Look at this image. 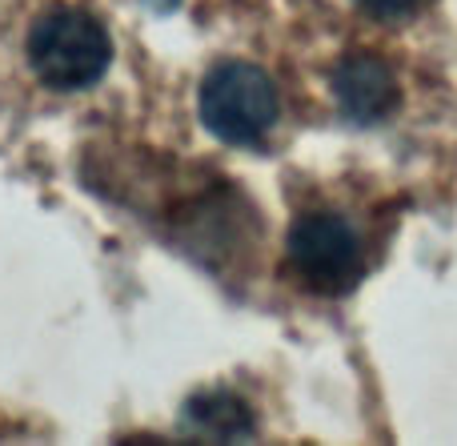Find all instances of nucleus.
Listing matches in <instances>:
<instances>
[{
    "instance_id": "1",
    "label": "nucleus",
    "mask_w": 457,
    "mask_h": 446,
    "mask_svg": "<svg viewBox=\"0 0 457 446\" xmlns=\"http://www.w3.org/2000/svg\"><path fill=\"white\" fill-rule=\"evenodd\" d=\"M24 56L40 85L56 88V93H80L109 72L112 40L109 29L88 8L53 4L32 21Z\"/></svg>"
},
{
    "instance_id": "5",
    "label": "nucleus",
    "mask_w": 457,
    "mask_h": 446,
    "mask_svg": "<svg viewBox=\"0 0 457 446\" xmlns=\"http://www.w3.org/2000/svg\"><path fill=\"white\" fill-rule=\"evenodd\" d=\"M181 434L201 442H245L257 434V415L233 391H201L181 407Z\"/></svg>"
},
{
    "instance_id": "6",
    "label": "nucleus",
    "mask_w": 457,
    "mask_h": 446,
    "mask_svg": "<svg viewBox=\"0 0 457 446\" xmlns=\"http://www.w3.org/2000/svg\"><path fill=\"white\" fill-rule=\"evenodd\" d=\"M353 4L381 24H405V21H413L429 0H353Z\"/></svg>"
},
{
    "instance_id": "2",
    "label": "nucleus",
    "mask_w": 457,
    "mask_h": 446,
    "mask_svg": "<svg viewBox=\"0 0 457 446\" xmlns=\"http://www.w3.org/2000/svg\"><path fill=\"white\" fill-rule=\"evenodd\" d=\"M197 109L205 129L225 145L253 149L281 117V97L265 69L249 61H221L201 80Z\"/></svg>"
},
{
    "instance_id": "4",
    "label": "nucleus",
    "mask_w": 457,
    "mask_h": 446,
    "mask_svg": "<svg viewBox=\"0 0 457 446\" xmlns=\"http://www.w3.org/2000/svg\"><path fill=\"white\" fill-rule=\"evenodd\" d=\"M333 88V105H337L341 121L357 129L381 125L386 117H394L397 101H402V85H397V72L389 69V61L373 53H349L337 61L329 77Z\"/></svg>"
},
{
    "instance_id": "3",
    "label": "nucleus",
    "mask_w": 457,
    "mask_h": 446,
    "mask_svg": "<svg viewBox=\"0 0 457 446\" xmlns=\"http://www.w3.org/2000/svg\"><path fill=\"white\" fill-rule=\"evenodd\" d=\"M289 265L301 286L325 298H341L365 278V246L357 225L337 209H305L293 217L289 238Z\"/></svg>"
}]
</instances>
